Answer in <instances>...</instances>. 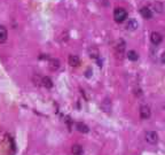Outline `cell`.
<instances>
[{"mask_svg": "<svg viewBox=\"0 0 165 155\" xmlns=\"http://www.w3.org/2000/svg\"><path fill=\"white\" fill-rule=\"evenodd\" d=\"M126 17H127V13H126V11L124 9V8H116L115 11H114V19H115V21L117 22V23H122V22H124L125 20H126Z\"/></svg>", "mask_w": 165, "mask_h": 155, "instance_id": "obj_1", "label": "cell"}, {"mask_svg": "<svg viewBox=\"0 0 165 155\" xmlns=\"http://www.w3.org/2000/svg\"><path fill=\"white\" fill-rule=\"evenodd\" d=\"M125 46H126V45H125V41H124L123 39H119V40L116 41V44H115V52H116V54H117L118 56L124 54Z\"/></svg>", "mask_w": 165, "mask_h": 155, "instance_id": "obj_2", "label": "cell"}, {"mask_svg": "<svg viewBox=\"0 0 165 155\" xmlns=\"http://www.w3.org/2000/svg\"><path fill=\"white\" fill-rule=\"evenodd\" d=\"M144 137H146V140L149 144H156L158 141V134L155 131H148V132H146Z\"/></svg>", "mask_w": 165, "mask_h": 155, "instance_id": "obj_3", "label": "cell"}, {"mask_svg": "<svg viewBox=\"0 0 165 155\" xmlns=\"http://www.w3.org/2000/svg\"><path fill=\"white\" fill-rule=\"evenodd\" d=\"M151 115V112H150V108L148 106H141L140 107V117L142 120H148Z\"/></svg>", "mask_w": 165, "mask_h": 155, "instance_id": "obj_4", "label": "cell"}, {"mask_svg": "<svg viewBox=\"0 0 165 155\" xmlns=\"http://www.w3.org/2000/svg\"><path fill=\"white\" fill-rule=\"evenodd\" d=\"M140 14H141L142 17L146 19V20H150V19L152 17V13H151V9H150L149 7H142V8L140 9Z\"/></svg>", "mask_w": 165, "mask_h": 155, "instance_id": "obj_5", "label": "cell"}, {"mask_svg": "<svg viewBox=\"0 0 165 155\" xmlns=\"http://www.w3.org/2000/svg\"><path fill=\"white\" fill-rule=\"evenodd\" d=\"M138 27H139V23H138V21H136L135 19H131V20H128L127 23H126V29L130 30V31L136 30Z\"/></svg>", "mask_w": 165, "mask_h": 155, "instance_id": "obj_6", "label": "cell"}, {"mask_svg": "<svg viewBox=\"0 0 165 155\" xmlns=\"http://www.w3.org/2000/svg\"><path fill=\"white\" fill-rule=\"evenodd\" d=\"M150 39H151V43L154 45H159L162 43V40H163V37L158 32H152L151 36H150Z\"/></svg>", "mask_w": 165, "mask_h": 155, "instance_id": "obj_7", "label": "cell"}, {"mask_svg": "<svg viewBox=\"0 0 165 155\" xmlns=\"http://www.w3.org/2000/svg\"><path fill=\"white\" fill-rule=\"evenodd\" d=\"M68 62L71 67H77L80 64V59L77 56V55H69V59H68Z\"/></svg>", "mask_w": 165, "mask_h": 155, "instance_id": "obj_8", "label": "cell"}, {"mask_svg": "<svg viewBox=\"0 0 165 155\" xmlns=\"http://www.w3.org/2000/svg\"><path fill=\"white\" fill-rule=\"evenodd\" d=\"M48 67L52 71H55L60 68V61L57 59H51L49 62H48Z\"/></svg>", "mask_w": 165, "mask_h": 155, "instance_id": "obj_9", "label": "cell"}, {"mask_svg": "<svg viewBox=\"0 0 165 155\" xmlns=\"http://www.w3.org/2000/svg\"><path fill=\"white\" fill-rule=\"evenodd\" d=\"M76 129H77L79 132H81V133H87V132L90 131L88 126H87L85 123H81V122L76 123Z\"/></svg>", "mask_w": 165, "mask_h": 155, "instance_id": "obj_10", "label": "cell"}, {"mask_svg": "<svg viewBox=\"0 0 165 155\" xmlns=\"http://www.w3.org/2000/svg\"><path fill=\"white\" fill-rule=\"evenodd\" d=\"M7 37H8V32H7L6 28L3 27V25H0V44L5 43L7 40Z\"/></svg>", "mask_w": 165, "mask_h": 155, "instance_id": "obj_11", "label": "cell"}, {"mask_svg": "<svg viewBox=\"0 0 165 155\" xmlns=\"http://www.w3.org/2000/svg\"><path fill=\"white\" fill-rule=\"evenodd\" d=\"M71 152H72V154L73 155H81L82 154V147L80 146V145H73L72 147H71Z\"/></svg>", "mask_w": 165, "mask_h": 155, "instance_id": "obj_12", "label": "cell"}, {"mask_svg": "<svg viewBox=\"0 0 165 155\" xmlns=\"http://www.w3.org/2000/svg\"><path fill=\"white\" fill-rule=\"evenodd\" d=\"M43 85L47 89H51L53 86V82H52V80L49 78V77L46 76V77H43Z\"/></svg>", "mask_w": 165, "mask_h": 155, "instance_id": "obj_13", "label": "cell"}, {"mask_svg": "<svg viewBox=\"0 0 165 155\" xmlns=\"http://www.w3.org/2000/svg\"><path fill=\"white\" fill-rule=\"evenodd\" d=\"M127 57H128V60H131V61H136V60L139 59V54H138L135 51H128V52H127Z\"/></svg>", "mask_w": 165, "mask_h": 155, "instance_id": "obj_14", "label": "cell"}, {"mask_svg": "<svg viewBox=\"0 0 165 155\" xmlns=\"http://www.w3.org/2000/svg\"><path fill=\"white\" fill-rule=\"evenodd\" d=\"M151 7H152V9H154L155 12H157V13H162V12H163V4H160V3H154V4L151 5Z\"/></svg>", "mask_w": 165, "mask_h": 155, "instance_id": "obj_15", "label": "cell"}, {"mask_svg": "<svg viewBox=\"0 0 165 155\" xmlns=\"http://www.w3.org/2000/svg\"><path fill=\"white\" fill-rule=\"evenodd\" d=\"M32 81H33V83L36 85H43V77L39 76V75H35L32 77Z\"/></svg>", "mask_w": 165, "mask_h": 155, "instance_id": "obj_16", "label": "cell"}, {"mask_svg": "<svg viewBox=\"0 0 165 155\" xmlns=\"http://www.w3.org/2000/svg\"><path fill=\"white\" fill-rule=\"evenodd\" d=\"M90 56L92 57V59H98L99 57V51L96 49V48H91L90 49Z\"/></svg>", "mask_w": 165, "mask_h": 155, "instance_id": "obj_17", "label": "cell"}, {"mask_svg": "<svg viewBox=\"0 0 165 155\" xmlns=\"http://www.w3.org/2000/svg\"><path fill=\"white\" fill-rule=\"evenodd\" d=\"M91 76H92V70H91V69H88V70L86 71V77H88V78H90Z\"/></svg>", "mask_w": 165, "mask_h": 155, "instance_id": "obj_18", "label": "cell"}]
</instances>
